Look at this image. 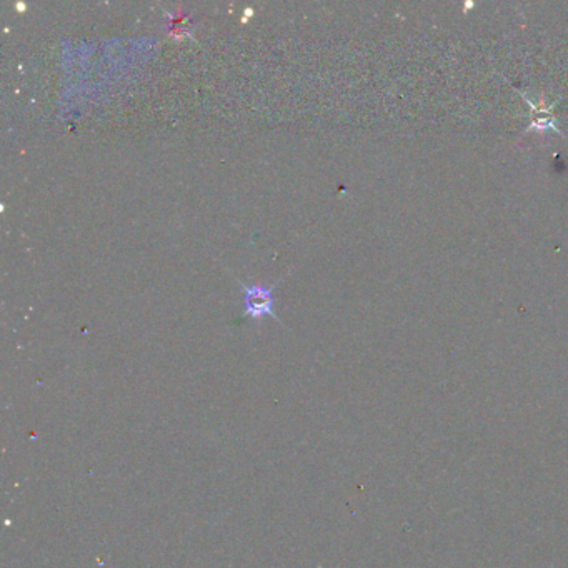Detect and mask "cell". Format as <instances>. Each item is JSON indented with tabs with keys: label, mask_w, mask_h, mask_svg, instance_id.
<instances>
[{
	"label": "cell",
	"mask_w": 568,
	"mask_h": 568,
	"mask_svg": "<svg viewBox=\"0 0 568 568\" xmlns=\"http://www.w3.org/2000/svg\"><path fill=\"white\" fill-rule=\"evenodd\" d=\"M235 280H237L239 285L245 292V297H243V305H245L243 318H252L255 322H260V318L269 315L275 322H280L277 315H275L274 295H272V290L275 289V285L278 282H275L274 285H247L240 278Z\"/></svg>",
	"instance_id": "cell-1"
},
{
	"label": "cell",
	"mask_w": 568,
	"mask_h": 568,
	"mask_svg": "<svg viewBox=\"0 0 568 568\" xmlns=\"http://www.w3.org/2000/svg\"><path fill=\"white\" fill-rule=\"evenodd\" d=\"M523 97H525L527 102L530 103L531 112H534V122H531V125L529 127V130L535 129V130L542 132V130L551 129V130L557 132V134H560V130L557 129V125H555V119H551L550 115H549L550 107H545V105H543V103H540V105H537V103H534V100L527 97L525 94H523Z\"/></svg>",
	"instance_id": "cell-2"
}]
</instances>
